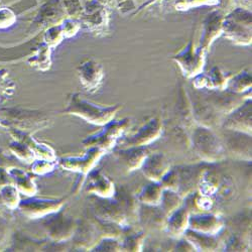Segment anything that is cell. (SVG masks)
Segmentation results:
<instances>
[{
	"instance_id": "1",
	"label": "cell",
	"mask_w": 252,
	"mask_h": 252,
	"mask_svg": "<svg viewBox=\"0 0 252 252\" xmlns=\"http://www.w3.org/2000/svg\"><path fill=\"white\" fill-rule=\"evenodd\" d=\"M3 118V125L14 127L28 133H33L49 127L52 123L50 116L37 110L24 108H8L0 111Z\"/></svg>"
},
{
	"instance_id": "2",
	"label": "cell",
	"mask_w": 252,
	"mask_h": 252,
	"mask_svg": "<svg viewBox=\"0 0 252 252\" xmlns=\"http://www.w3.org/2000/svg\"><path fill=\"white\" fill-rule=\"evenodd\" d=\"M119 106L102 107L82 98L80 94H73L68 101L66 113L77 115L90 123L105 125L111 121L119 111Z\"/></svg>"
},
{
	"instance_id": "3",
	"label": "cell",
	"mask_w": 252,
	"mask_h": 252,
	"mask_svg": "<svg viewBox=\"0 0 252 252\" xmlns=\"http://www.w3.org/2000/svg\"><path fill=\"white\" fill-rule=\"evenodd\" d=\"M194 152L206 162H216L224 158L225 149L218 136L205 126H198L191 137Z\"/></svg>"
},
{
	"instance_id": "4",
	"label": "cell",
	"mask_w": 252,
	"mask_h": 252,
	"mask_svg": "<svg viewBox=\"0 0 252 252\" xmlns=\"http://www.w3.org/2000/svg\"><path fill=\"white\" fill-rule=\"evenodd\" d=\"M130 125V120L124 118L121 120H111L104 125L99 131L82 141L85 148H99L105 152L112 150L117 143V140L122 137Z\"/></svg>"
},
{
	"instance_id": "5",
	"label": "cell",
	"mask_w": 252,
	"mask_h": 252,
	"mask_svg": "<svg viewBox=\"0 0 252 252\" xmlns=\"http://www.w3.org/2000/svg\"><path fill=\"white\" fill-rule=\"evenodd\" d=\"M222 32L237 45L251 44V17L244 11H236L223 20Z\"/></svg>"
},
{
	"instance_id": "6",
	"label": "cell",
	"mask_w": 252,
	"mask_h": 252,
	"mask_svg": "<svg viewBox=\"0 0 252 252\" xmlns=\"http://www.w3.org/2000/svg\"><path fill=\"white\" fill-rule=\"evenodd\" d=\"M64 200L32 197L20 201L18 208L27 217L36 219L59 212L64 206Z\"/></svg>"
},
{
	"instance_id": "7",
	"label": "cell",
	"mask_w": 252,
	"mask_h": 252,
	"mask_svg": "<svg viewBox=\"0 0 252 252\" xmlns=\"http://www.w3.org/2000/svg\"><path fill=\"white\" fill-rule=\"evenodd\" d=\"M93 205L95 215L98 219L116 223L123 228H128L130 226L121 204L114 197H99V199L94 201Z\"/></svg>"
},
{
	"instance_id": "8",
	"label": "cell",
	"mask_w": 252,
	"mask_h": 252,
	"mask_svg": "<svg viewBox=\"0 0 252 252\" xmlns=\"http://www.w3.org/2000/svg\"><path fill=\"white\" fill-rule=\"evenodd\" d=\"M204 55L205 52L195 49L191 41L174 57V60L177 62L186 77L193 78L202 73L205 64Z\"/></svg>"
},
{
	"instance_id": "9",
	"label": "cell",
	"mask_w": 252,
	"mask_h": 252,
	"mask_svg": "<svg viewBox=\"0 0 252 252\" xmlns=\"http://www.w3.org/2000/svg\"><path fill=\"white\" fill-rule=\"evenodd\" d=\"M105 153L106 152L99 148H89L83 157L61 158L58 164L66 171L87 175Z\"/></svg>"
},
{
	"instance_id": "10",
	"label": "cell",
	"mask_w": 252,
	"mask_h": 252,
	"mask_svg": "<svg viewBox=\"0 0 252 252\" xmlns=\"http://www.w3.org/2000/svg\"><path fill=\"white\" fill-rule=\"evenodd\" d=\"M162 133V122L158 118L151 119L143 126L129 137L122 140L121 144L124 148H131V146H148L149 144L156 141Z\"/></svg>"
},
{
	"instance_id": "11",
	"label": "cell",
	"mask_w": 252,
	"mask_h": 252,
	"mask_svg": "<svg viewBox=\"0 0 252 252\" xmlns=\"http://www.w3.org/2000/svg\"><path fill=\"white\" fill-rule=\"evenodd\" d=\"M78 223L70 216L60 214L45 223L48 235L55 242H63L73 237Z\"/></svg>"
},
{
	"instance_id": "12",
	"label": "cell",
	"mask_w": 252,
	"mask_h": 252,
	"mask_svg": "<svg viewBox=\"0 0 252 252\" xmlns=\"http://www.w3.org/2000/svg\"><path fill=\"white\" fill-rule=\"evenodd\" d=\"M222 125L228 130L251 135V102L247 101L232 112L228 113Z\"/></svg>"
},
{
	"instance_id": "13",
	"label": "cell",
	"mask_w": 252,
	"mask_h": 252,
	"mask_svg": "<svg viewBox=\"0 0 252 252\" xmlns=\"http://www.w3.org/2000/svg\"><path fill=\"white\" fill-rule=\"evenodd\" d=\"M141 172L144 177L152 182H159L161 178L171 169L167 158L161 153L149 154L141 165Z\"/></svg>"
},
{
	"instance_id": "14",
	"label": "cell",
	"mask_w": 252,
	"mask_h": 252,
	"mask_svg": "<svg viewBox=\"0 0 252 252\" xmlns=\"http://www.w3.org/2000/svg\"><path fill=\"white\" fill-rule=\"evenodd\" d=\"M224 227L223 219L212 213L190 214L189 217V228L198 232L217 235Z\"/></svg>"
},
{
	"instance_id": "15",
	"label": "cell",
	"mask_w": 252,
	"mask_h": 252,
	"mask_svg": "<svg viewBox=\"0 0 252 252\" xmlns=\"http://www.w3.org/2000/svg\"><path fill=\"white\" fill-rule=\"evenodd\" d=\"M86 192L100 198H112L116 192L113 182L99 170H91L88 174Z\"/></svg>"
},
{
	"instance_id": "16",
	"label": "cell",
	"mask_w": 252,
	"mask_h": 252,
	"mask_svg": "<svg viewBox=\"0 0 252 252\" xmlns=\"http://www.w3.org/2000/svg\"><path fill=\"white\" fill-rule=\"evenodd\" d=\"M78 75L84 88L91 92L99 88L104 77L102 66L91 60L84 62L78 67Z\"/></svg>"
},
{
	"instance_id": "17",
	"label": "cell",
	"mask_w": 252,
	"mask_h": 252,
	"mask_svg": "<svg viewBox=\"0 0 252 252\" xmlns=\"http://www.w3.org/2000/svg\"><path fill=\"white\" fill-rule=\"evenodd\" d=\"M150 151L146 146H131L123 148L115 152V157L128 172L140 169L143 160L149 156Z\"/></svg>"
},
{
	"instance_id": "18",
	"label": "cell",
	"mask_w": 252,
	"mask_h": 252,
	"mask_svg": "<svg viewBox=\"0 0 252 252\" xmlns=\"http://www.w3.org/2000/svg\"><path fill=\"white\" fill-rule=\"evenodd\" d=\"M190 210L183 204L174 212L166 217L164 229L174 238H181L184 236L186 230L189 228V217H190Z\"/></svg>"
},
{
	"instance_id": "19",
	"label": "cell",
	"mask_w": 252,
	"mask_h": 252,
	"mask_svg": "<svg viewBox=\"0 0 252 252\" xmlns=\"http://www.w3.org/2000/svg\"><path fill=\"white\" fill-rule=\"evenodd\" d=\"M8 131H9L10 135L15 140H18L20 142L25 143L26 145H28L29 148L34 153L36 158L56 160V155H55V152L53 151V149L50 148V146L47 145V144H44V143H40V142L36 141L31 135V133L22 131V130L16 129L14 127H8Z\"/></svg>"
},
{
	"instance_id": "20",
	"label": "cell",
	"mask_w": 252,
	"mask_h": 252,
	"mask_svg": "<svg viewBox=\"0 0 252 252\" xmlns=\"http://www.w3.org/2000/svg\"><path fill=\"white\" fill-rule=\"evenodd\" d=\"M223 19L218 14L209 15L204 24L200 44L198 49L205 52L211 46L213 41L222 33Z\"/></svg>"
},
{
	"instance_id": "21",
	"label": "cell",
	"mask_w": 252,
	"mask_h": 252,
	"mask_svg": "<svg viewBox=\"0 0 252 252\" xmlns=\"http://www.w3.org/2000/svg\"><path fill=\"white\" fill-rule=\"evenodd\" d=\"M97 234L98 230L95 224L83 221L77 225L73 235L75 247L79 249H92L96 244Z\"/></svg>"
},
{
	"instance_id": "22",
	"label": "cell",
	"mask_w": 252,
	"mask_h": 252,
	"mask_svg": "<svg viewBox=\"0 0 252 252\" xmlns=\"http://www.w3.org/2000/svg\"><path fill=\"white\" fill-rule=\"evenodd\" d=\"M202 170L196 169L194 166L179 167L180 172V185L177 193L182 197L186 198L196 192L198 179Z\"/></svg>"
},
{
	"instance_id": "23",
	"label": "cell",
	"mask_w": 252,
	"mask_h": 252,
	"mask_svg": "<svg viewBox=\"0 0 252 252\" xmlns=\"http://www.w3.org/2000/svg\"><path fill=\"white\" fill-rule=\"evenodd\" d=\"M190 242L196 251H215L219 247V240L216 235L206 234L188 228L184 236Z\"/></svg>"
},
{
	"instance_id": "24",
	"label": "cell",
	"mask_w": 252,
	"mask_h": 252,
	"mask_svg": "<svg viewBox=\"0 0 252 252\" xmlns=\"http://www.w3.org/2000/svg\"><path fill=\"white\" fill-rule=\"evenodd\" d=\"M122 206L124 212L127 217L128 223L133 224L138 222V213H139V202L136 196L130 194L125 189H120V190L113 196Z\"/></svg>"
},
{
	"instance_id": "25",
	"label": "cell",
	"mask_w": 252,
	"mask_h": 252,
	"mask_svg": "<svg viewBox=\"0 0 252 252\" xmlns=\"http://www.w3.org/2000/svg\"><path fill=\"white\" fill-rule=\"evenodd\" d=\"M144 206V208H139L138 221H142L149 228H164L167 216L161 211L159 206Z\"/></svg>"
},
{
	"instance_id": "26",
	"label": "cell",
	"mask_w": 252,
	"mask_h": 252,
	"mask_svg": "<svg viewBox=\"0 0 252 252\" xmlns=\"http://www.w3.org/2000/svg\"><path fill=\"white\" fill-rule=\"evenodd\" d=\"M220 188V179L218 174L210 169H205L201 171L197 189L200 194L206 196H213L216 194Z\"/></svg>"
},
{
	"instance_id": "27",
	"label": "cell",
	"mask_w": 252,
	"mask_h": 252,
	"mask_svg": "<svg viewBox=\"0 0 252 252\" xmlns=\"http://www.w3.org/2000/svg\"><path fill=\"white\" fill-rule=\"evenodd\" d=\"M8 174L19 192L28 196H33L36 194L37 188L35 184L33 183L32 179L22 169L12 167V169H9Z\"/></svg>"
},
{
	"instance_id": "28",
	"label": "cell",
	"mask_w": 252,
	"mask_h": 252,
	"mask_svg": "<svg viewBox=\"0 0 252 252\" xmlns=\"http://www.w3.org/2000/svg\"><path fill=\"white\" fill-rule=\"evenodd\" d=\"M163 188L158 182H153L144 186L136 195L138 202L146 206H158L160 204Z\"/></svg>"
},
{
	"instance_id": "29",
	"label": "cell",
	"mask_w": 252,
	"mask_h": 252,
	"mask_svg": "<svg viewBox=\"0 0 252 252\" xmlns=\"http://www.w3.org/2000/svg\"><path fill=\"white\" fill-rule=\"evenodd\" d=\"M31 66L39 71H48L51 68V49L48 45L43 44L37 49L36 53L30 59Z\"/></svg>"
},
{
	"instance_id": "30",
	"label": "cell",
	"mask_w": 252,
	"mask_h": 252,
	"mask_svg": "<svg viewBox=\"0 0 252 252\" xmlns=\"http://www.w3.org/2000/svg\"><path fill=\"white\" fill-rule=\"evenodd\" d=\"M184 198H182L177 192L170 191V190H163L160 204L158 205L161 209V211L169 216L172 212H174L176 209L184 204Z\"/></svg>"
},
{
	"instance_id": "31",
	"label": "cell",
	"mask_w": 252,
	"mask_h": 252,
	"mask_svg": "<svg viewBox=\"0 0 252 252\" xmlns=\"http://www.w3.org/2000/svg\"><path fill=\"white\" fill-rule=\"evenodd\" d=\"M145 236L143 232H132L126 234L121 241V250L130 252H140L142 251Z\"/></svg>"
},
{
	"instance_id": "32",
	"label": "cell",
	"mask_w": 252,
	"mask_h": 252,
	"mask_svg": "<svg viewBox=\"0 0 252 252\" xmlns=\"http://www.w3.org/2000/svg\"><path fill=\"white\" fill-rule=\"evenodd\" d=\"M0 200L9 209H14L18 207L20 200L16 187L11 184L0 187Z\"/></svg>"
},
{
	"instance_id": "33",
	"label": "cell",
	"mask_w": 252,
	"mask_h": 252,
	"mask_svg": "<svg viewBox=\"0 0 252 252\" xmlns=\"http://www.w3.org/2000/svg\"><path fill=\"white\" fill-rule=\"evenodd\" d=\"M9 150L18 159L23 160L27 163H32L36 158L34 153L28 145L15 139L9 143Z\"/></svg>"
},
{
	"instance_id": "34",
	"label": "cell",
	"mask_w": 252,
	"mask_h": 252,
	"mask_svg": "<svg viewBox=\"0 0 252 252\" xmlns=\"http://www.w3.org/2000/svg\"><path fill=\"white\" fill-rule=\"evenodd\" d=\"M86 26L93 32H102L107 27V17L106 12L100 9L92 14H89L87 18H85Z\"/></svg>"
},
{
	"instance_id": "35",
	"label": "cell",
	"mask_w": 252,
	"mask_h": 252,
	"mask_svg": "<svg viewBox=\"0 0 252 252\" xmlns=\"http://www.w3.org/2000/svg\"><path fill=\"white\" fill-rule=\"evenodd\" d=\"M229 88L235 93H242L251 88V75L242 72L235 76L231 81H228Z\"/></svg>"
},
{
	"instance_id": "36",
	"label": "cell",
	"mask_w": 252,
	"mask_h": 252,
	"mask_svg": "<svg viewBox=\"0 0 252 252\" xmlns=\"http://www.w3.org/2000/svg\"><path fill=\"white\" fill-rule=\"evenodd\" d=\"M208 77V89H218L224 90L227 87L228 78L219 68H214L209 74Z\"/></svg>"
},
{
	"instance_id": "37",
	"label": "cell",
	"mask_w": 252,
	"mask_h": 252,
	"mask_svg": "<svg viewBox=\"0 0 252 252\" xmlns=\"http://www.w3.org/2000/svg\"><path fill=\"white\" fill-rule=\"evenodd\" d=\"M158 183L161 185L163 190L177 192L180 185V172L178 167H176V169H170Z\"/></svg>"
},
{
	"instance_id": "38",
	"label": "cell",
	"mask_w": 252,
	"mask_h": 252,
	"mask_svg": "<svg viewBox=\"0 0 252 252\" xmlns=\"http://www.w3.org/2000/svg\"><path fill=\"white\" fill-rule=\"evenodd\" d=\"M57 165L56 160H51L47 158H38L34 159L32 162L31 170L32 173L36 175H47L52 173Z\"/></svg>"
},
{
	"instance_id": "39",
	"label": "cell",
	"mask_w": 252,
	"mask_h": 252,
	"mask_svg": "<svg viewBox=\"0 0 252 252\" xmlns=\"http://www.w3.org/2000/svg\"><path fill=\"white\" fill-rule=\"evenodd\" d=\"M92 251H122L121 242L118 238L114 237H103L99 243L91 249Z\"/></svg>"
},
{
	"instance_id": "40",
	"label": "cell",
	"mask_w": 252,
	"mask_h": 252,
	"mask_svg": "<svg viewBox=\"0 0 252 252\" xmlns=\"http://www.w3.org/2000/svg\"><path fill=\"white\" fill-rule=\"evenodd\" d=\"M63 37H64V33H63L62 27H52L49 29L45 34V44L51 47H56L59 45Z\"/></svg>"
},
{
	"instance_id": "41",
	"label": "cell",
	"mask_w": 252,
	"mask_h": 252,
	"mask_svg": "<svg viewBox=\"0 0 252 252\" xmlns=\"http://www.w3.org/2000/svg\"><path fill=\"white\" fill-rule=\"evenodd\" d=\"M188 197H190L193 201V204H195V207L198 210H201V211H208L212 208L213 206V199L211 196H206L202 195L200 193H193L191 195H189Z\"/></svg>"
},
{
	"instance_id": "42",
	"label": "cell",
	"mask_w": 252,
	"mask_h": 252,
	"mask_svg": "<svg viewBox=\"0 0 252 252\" xmlns=\"http://www.w3.org/2000/svg\"><path fill=\"white\" fill-rule=\"evenodd\" d=\"M246 248L247 247L244 239L238 235H233L228 239L227 245L225 246V251H244Z\"/></svg>"
},
{
	"instance_id": "43",
	"label": "cell",
	"mask_w": 252,
	"mask_h": 252,
	"mask_svg": "<svg viewBox=\"0 0 252 252\" xmlns=\"http://www.w3.org/2000/svg\"><path fill=\"white\" fill-rule=\"evenodd\" d=\"M61 27L63 30V33H64V36H67V37H71L75 35L79 31L78 23H76L75 20H72V19L65 20L64 24H63Z\"/></svg>"
},
{
	"instance_id": "44",
	"label": "cell",
	"mask_w": 252,
	"mask_h": 252,
	"mask_svg": "<svg viewBox=\"0 0 252 252\" xmlns=\"http://www.w3.org/2000/svg\"><path fill=\"white\" fill-rule=\"evenodd\" d=\"M9 234V228L5 220L0 217V246L5 244L6 240L8 239Z\"/></svg>"
},
{
	"instance_id": "45",
	"label": "cell",
	"mask_w": 252,
	"mask_h": 252,
	"mask_svg": "<svg viewBox=\"0 0 252 252\" xmlns=\"http://www.w3.org/2000/svg\"><path fill=\"white\" fill-rule=\"evenodd\" d=\"M180 240L178 241L176 247H175V251H196L194 246L189 242L185 237H181L179 238Z\"/></svg>"
},
{
	"instance_id": "46",
	"label": "cell",
	"mask_w": 252,
	"mask_h": 252,
	"mask_svg": "<svg viewBox=\"0 0 252 252\" xmlns=\"http://www.w3.org/2000/svg\"><path fill=\"white\" fill-rule=\"evenodd\" d=\"M14 165V159H12L5 152L0 150V169H5V167H10Z\"/></svg>"
},
{
	"instance_id": "47",
	"label": "cell",
	"mask_w": 252,
	"mask_h": 252,
	"mask_svg": "<svg viewBox=\"0 0 252 252\" xmlns=\"http://www.w3.org/2000/svg\"><path fill=\"white\" fill-rule=\"evenodd\" d=\"M218 1V0H188L187 7L189 6H197L201 4H214Z\"/></svg>"
},
{
	"instance_id": "48",
	"label": "cell",
	"mask_w": 252,
	"mask_h": 252,
	"mask_svg": "<svg viewBox=\"0 0 252 252\" xmlns=\"http://www.w3.org/2000/svg\"><path fill=\"white\" fill-rule=\"evenodd\" d=\"M0 125H2V123H1V122H0Z\"/></svg>"
}]
</instances>
